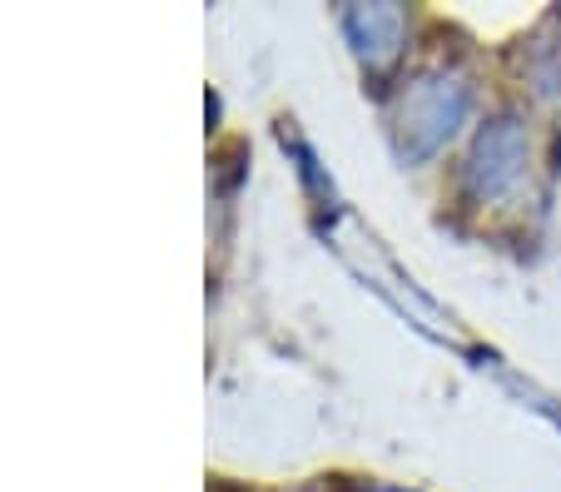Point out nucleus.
<instances>
[{"mask_svg": "<svg viewBox=\"0 0 561 492\" xmlns=\"http://www.w3.org/2000/svg\"><path fill=\"white\" fill-rule=\"evenodd\" d=\"M522 160H527V139H522V129L512 119H497L477 145V174L488 180V190H502V184L517 180Z\"/></svg>", "mask_w": 561, "mask_h": 492, "instance_id": "1", "label": "nucleus"}]
</instances>
